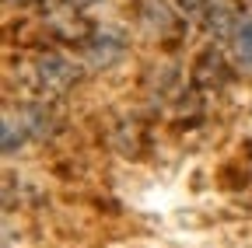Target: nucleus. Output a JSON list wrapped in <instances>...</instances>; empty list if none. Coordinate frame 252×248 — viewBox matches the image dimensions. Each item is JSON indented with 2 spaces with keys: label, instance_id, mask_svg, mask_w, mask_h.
<instances>
[{
  "label": "nucleus",
  "instance_id": "obj_1",
  "mask_svg": "<svg viewBox=\"0 0 252 248\" xmlns=\"http://www.w3.org/2000/svg\"><path fill=\"white\" fill-rule=\"evenodd\" d=\"M35 70H39V81H42L46 87H67V84H74V77H77V70L70 67V59H63V56H56V53L42 56Z\"/></svg>",
  "mask_w": 252,
  "mask_h": 248
},
{
  "label": "nucleus",
  "instance_id": "obj_2",
  "mask_svg": "<svg viewBox=\"0 0 252 248\" xmlns=\"http://www.w3.org/2000/svg\"><path fill=\"white\" fill-rule=\"evenodd\" d=\"M123 53H126V46H123V39H119L116 32H102V35L88 39V56H91V67H112Z\"/></svg>",
  "mask_w": 252,
  "mask_h": 248
},
{
  "label": "nucleus",
  "instance_id": "obj_3",
  "mask_svg": "<svg viewBox=\"0 0 252 248\" xmlns=\"http://www.w3.org/2000/svg\"><path fill=\"white\" fill-rule=\"evenodd\" d=\"M231 46H235L238 67H252V18L249 14H242L231 25Z\"/></svg>",
  "mask_w": 252,
  "mask_h": 248
},
{
  "label": "nucleus",
  "instance_id": "obj_4",
  "mask_svg": "<svg viewBox=\"0 0 252 248\" xmlns=\"http://www.w3.org/2000/svg\"><path fill=\"white\" fill-rule=\"evenodd\" d=\"M28 140V119H4V154H14Z\"/></svg>",
  "mask_w": 252,
  "mask_h": 248
},
{
  "label": "nucleus",
  "instance_id": "obj_5",
  "mask_svg": "<svg viewBox=\"0 0 252 248\" xmlns=\"http://www.w3.org/2000/svg\"><path fill=\"white\" fill-rule=\"evenodd\" d=\"M210 32H217V35H224L228 32V7H210Z\"/></svg>",
  "mask_w": 252,
  "mask_h": 248
},
{
  "label": "nucleus",
  "instance_id": "obj_6",
  "mask_svg": "<svg viewBox=\"0 0 252 248\" xmlns=\"http://www.w3.org/2000/svg\"><path fill=\"white\" fill-rule=\"evenodd\" d=\"M179 4H182V7H186V11H196V7H200V4H203V0H179Z\"/></svg>",
  "mask_w": 252,
  "mask_h": 248
},
{
  "label": "nucleus",
  "instance_id": "obj_7",
  "mask_svg": "<svg viewBox=\"0 0 252 248\" xmlns=\"http://www.w3.org/2000/svg\"><path fill=\"white\" fill-rule=\"evenodd\" d=\"M70 4H77V7H91V4H98V0H70Z\"/></svg>",
  "mask_w": 252,
  "mask_h": 248
}]
</instances>
